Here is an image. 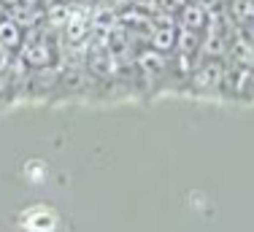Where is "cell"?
Here are the masks:
<instances>
[{
  "mask_svg": "<svg viewBox=\"0 0 254 232\" xmlns=\"http://www.w3.org/2000/svg\"><path fill=\"white\" fill-rule=\"evenodd\" d=\"M22 227L27 232H54L57 230V213L46 205H33L22 213Z\"/></svg>",
  "mask_w": 254,
  "mask_h": 232,
  "instance_id": "6da1fadb",
  "label": "cell"
},
{
  "mask_svg": "<svg viewBox=\"0 0 254 232\" xmlns=\"http://www.w3.org/2000/svg\"><path fill=\"white\" fill-rule=\"evenodd\" d=\"M222 81H225V68H222L219 59H208V62L192 76V84H195L197 89H214V87H219Z\"/></svg>",
  "mask_w": 254,
  "mask_h": 232,
  "instance_id": "7a4b0ae2",
  "label": "cell"
},
{
  "mask_svg": "<svg viewBox=\"0 0 254 232\" xmlns=\"http://www.w3.org/2000/svg\"><path fill=\"white\" fill-rule=\"evenodd\" d=\"M25 62L27 65H33V68H49V65L54 62V54H52V46L49 44H44V41H35V44H30L25 49Z\"/></svg>",
  "mask_w": 254,
  "mask_h": 232,
  "instance_id": "3957f363",
  "label": "cell"
},
{
  "mask_svg": "<svg viewBox=\"0 0 254 232\" xmlns=\"http://www.w3.org/2000/svg\"><path fill=\"white\" fill-rule=\"evenodd\" d=\"M205 19H208V14H205V8L200 3H187L181 5V24H184L187 30H200L205 27Z\"/></svg>",
  "mask_w": 254,
  "mask_h": 232,
  "instance_id": "277c9868",
  "label": "cell"
},
{
  "mask_svg": "<svg viewBox=\"0 0 254 232\" xmlns=\"http://www.w3.org/2000/svg\"><path fill=\"white\" fill-rule=\"evenodd\" d=\"M176 38H179V33L173 30V24H165V27H157L154 30L152 38H149V44H152L154 52L168 54L171 49H176Z\"/></svg>",
  "mask_w": 254,
  "mask_h": 232,
  "instance_id": "5b68a950",
  "label": "cell"
},
{
  "mask_svg": "<svg viewBox=\"0 0 254 232\" xmlns=\"http://www.w3.org/2000/svg\"><path fill=\"white\" fill-rule=\"evenodd\" d=\"M22 41V24L16 19H0V46L14 49Z\"/></svg>",
  "mask_w": 254,
  "mask_h": 232,
  "instance_id": "8992f818",
  "label": "cell"
},
{
  "mask_svg": "<svg viewBox=\"0 0 254 232\" xmlns=\"http://www.w3.org/2000/svg\"><path fill=\"white\" fill-rule=\"evenodd\" d=\"M197 44H200V38H197V30H181L179 38H176V49L181 54H192L197 49Z\"/></svg>",
  "mask_w": 254,
  "mask_h": 232,
  "instance_id": "52a82bcc",
  "label": "cell"
},
{
  "mask_svg": "<svg viewBox=\"0 0 254 232\" xmlns=\"http://www.w3.org/2000/svg\"><path fill=\"white\" fill-rule=\"evenodd\" d=\"M3 14H5V3L0 0V19H3Z\"/></svg>",
  "mask_w": 254,
  "mask_h": 232,
  "instance_id": "ba28073f",
  "label": "cell"
}]
</instances>
